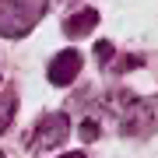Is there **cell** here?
Segmentation results:
<instances>
[{
    "label": "cell",
    "mask_w": 158,
    "mask_h": 158,
    "mask_svg": "<svg viewBox=\"0 0 158 158\" xmlns=\"http://www.w3.org/2000/svg\"><path fill=\"white\" fill-rule=\"evenodd\" d=\"M116 106V116H119V127H123V134L130 137H148L158 130V102L155 98H137V95H116L113 98Z\"/></svg>",
    "instance_id": "1"
},
{
    "label": "cell",
    "mask_w": 158,
    "mask_h": 158,
    "mask_svg": "<svg viewBox=\"0 0 158 158\" xmlns=\"http://www.w3.org/2000/svg\"><path fill=\"white\" fill-rule=\"evenodd\" d=\"M49 0H4L0 4V35L18 39L46 14Z\"/></svg>",
    "instance_id": "2"
},
{
    "label": "cell",
    "mask_w": 158,
    "mask_h": 158,
    "mask_svg": "<svg viewBox=\"0 0 158 158\" xmlns=\"http://www.w3.org/2000/svg\"><path fill=\"white\" fill-rule=\"evenodd\" d=\"M81 134H85V141H98V127L95 123H81Z\"/></svg>",
    "instance_id": "8"
},
{
    "label": "cell",
    "mask_w": 158,
    "mask_h": 158,
    "mask_svg": "<svg viewBox=\"0 0 158 158\" xmlns=\"http://www.w3.org/2000/svg\"><path fill=\"white\" fill-rule=\"evenodd\" d=\"M0 158H4V155H0Z\"/></svg>",
    "instance_id": "11"
},
{
    "label": "cell",
    "mask_w": 158,
    "mask_h": 158,
    "mask_svg": "<svg viewBox=\"0 0 158 158\" xmlns=\"http://www.w3.org/2000/svg\"><path fill=\"white\" fill-rule=\"evenodd\" d=\"M60 158H85V155H81V151H70V155H60Z\"/></svg>",
    "instance_id": "9"
},
{
    "label": "cell",
    "mask_w": 158,
    "mask_h": 158,
    "mask_svg": "<svg viewBox=\"0 0 158 158\" xmlns=\"http://www.w3.org/2000/svg\"><path fill=\"white\" fill-rule=\"evenodd\" d=\"M70 134V119L67 113H46L39 119V127L32 130V151H46V148H56L67 141Z\"/></svg>",
    "instance_id": "3"
},
{
    "label": "cell",
    "mask_w": 158,
    "mask_h": 158,
    "mask_svg": "<svg viewBox=\"0 0 158 158\" xmlns=\"http://www.w3.org/2000/svg\"><path fill=\"white\" fill-rule=\"evenodd\" d=\"M11 116H14V95H4V98H0V134L7 130Z\"/></svg>",
    "instance_id": "6"
},
{
    "label": "cell",
    "mask_w": 158,
    "mask_h": 158,
    "mask_svg": "<svg viewBox=\"0 0 158 158\" xmlns=\"http://www.w3.org/2000/svg\"><path fill=\"white\" fill-rule=\"evenodd\" d=\"M77 70H81V53L77 49H63V53H56L53 56V63H49V81L56 88H67L74 77H77Z\"/></svg>",
    "instance_id": "4"
},
{
    "label": "cell",
    "mask_w": 158,
    "mask_h": 158,
    "mask_svg": "<svg viewBox=\"0 0 158 158\" xmlns=\"http://www.w3.org/2000/svg\"><path fill=\"white\" fill-rule=\"evenodd\" d=\"M0 4H4V0H0Z\"/></svg>",
    "instance_id": "10"
},
{
    "label": "cell",
    "mask_w": 158,
    "mask_h": 158,
    "mask_svg": "<svg viewBox=\"0 0 158 158\" xmlns=\"http://www.w3.org/2000/svg\"><path fill=\"white\" fill-rule=\"evenodd\" d=\"M95 53H98V63H113V56H116V49H113L109 42H98Z\"/></svg>",
    "instance_id": "7"
},
{
    "label": "cell",
    "mask_w": 158,
    "mask_h": 158,
    "mask_svg": "<svg viewBox=\"0 0 158 158\" xmlns=\"http://www.w3.org/2000/svg\"><path fill=\"white\" fill-rule=\"evenodd\" d=\"M98 25V11H91V7H85V11L70 14L67 25H63V35H70V39H81V35H91Z\"/></svg>",
    "instance_id": "5"
}]
</instances>
